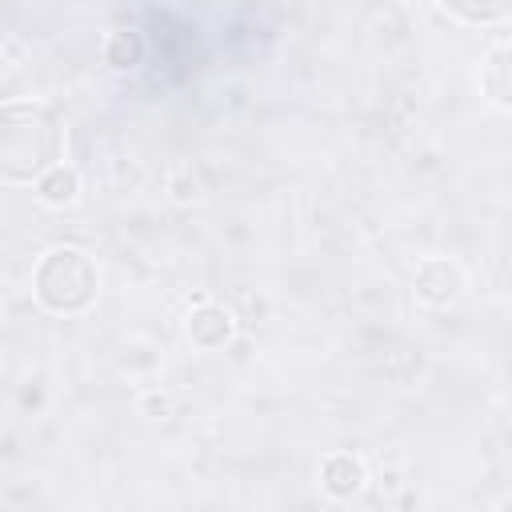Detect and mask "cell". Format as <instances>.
<instances>
[{
  "label": "cell",
  "mask_w": 512,
  "mask_h": 512,
  "mask_svg": "<svg viewBox=\"0 0 512 512\" xmlns=\"http://www.w3.org/2000/svg\"><path fill=\"white\" fill-rule=\"evenodd\" d=\"M64 128L48 104L12 100L0 104V180L32 184L52 164H60Z\"/></svg>",
  "instance_id": "6da1fadb"
},
{
  "label": "cell",
  "mask_w": 512,
  "mask_h": 512,
  "mask_svg": "<svg viewBox=\"0 0 512 512\" xmlns=\"http://www.w3.org/2000/svg\"><path fill=\"white\" fill-rule=\"evenodd\" d=\"M36 300L52 312H84L96 300V264L76 248H56L36 268Z\"/></svg>",
  "instance_id": "7a4b0ae2"
},
{
  "label": "cell",
  "mask_w": 512,
  "mask_h": 512,
  "mask_svg": "<svg viewBox=\"0 0 512 512\" xmlns=\"http://www.w3.org/2000/svg\"><path fill=\"white\" fill-rule=\"evenodd\" d=\"M188 336H192L200 348H220V344L232 336V316H228L220 304H200V308L188 316Z\"/></svg>",
  "instance_id": "3957f363"
},
{
  "label": "cell",
  "mask_w": 512,
  "mask_h": 512,
  "mask_svg": "<svg viewBox=\"0 0 512 512\" xmlns=\"http://www.w3.org/2000/svg\"><path fill=\"white\" fill-rule=\"evenodd\" d=\"M36 192H40V200H44V204L64 208V204H72V200L80 196V176H76V168L52 164V168L36 180Z\"/></svg>",
  "instance_id": "277c9868"
},
{
  "label": "cell",
  "mask_w": 512,
  "mask_h": 512,
  "mask_svg": "<svg viewBox=\"0 0 512 512\" xmlns=\"http://www.w3.org/2000/svg\"><path fill=\"white\" fill-rule=\"evenodd\" d=\"M364 484V464L348 452H336L324 460V488L336 492V496H352L356 488Z\"/></svg>",
  "instance_id": "5b68a950"
},
{
  "label": "cell",
  "mask_w": 512,
  "mask_h": 512,
  "mask_svg": "<svg viewBox=\"0 0 512 512\" xmlns=\"http://www.w3.org/2000/svg\"><path fill=\"white\" fill-rule=\"evenodd\" d=\"M436 4L472 24H496L508 16V0H436Z\"/></svg>",
  "instance_id": "8992f818"
}]
</instances>
